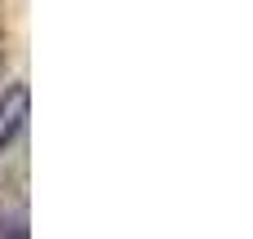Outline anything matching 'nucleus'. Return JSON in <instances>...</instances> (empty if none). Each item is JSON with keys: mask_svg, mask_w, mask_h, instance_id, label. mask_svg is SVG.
Returning <instances> with one entry per match:
<instances>
[{"mask_svg": "<svg viewBox=\"0 0 253 239\" xmlns=\"http://www.w3.org/2000/svg\"><path fill=\"white\" fill-rule=\"evenodd\" d=\"M22 124H27V84H13L0 98V155L13 146V137L22 133Z\"/></svg>", "mask_w": 253, "mask_h": 239, "instance_id": "nucleus-1", "label": "nucleus"}]
</instances>
